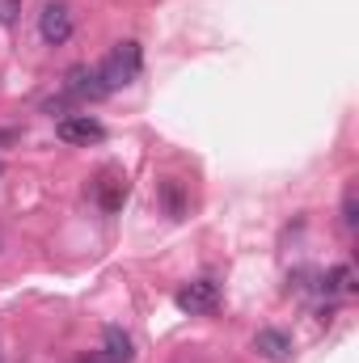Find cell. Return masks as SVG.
Instances as JSON below:
<instances>
[{"mask_svg": "<svg viewBox=\"0 0 359 363\" xmlns=\"http://www.w3.org/2000/svg\"><path fill=\"white\" fill-rule=\"evenodd\" d=\"M140 43H118L101 64H97V77H101V85H106V93H114V89H123V85H131L136 77H140Z\"/></svg>", "mask_w": 359, "mask_h": 363, "instance_id": "cell-1", "label": "cell"}, {"mask_svg": "<svg viewBox=\"0 0 359 363\" xmlns=\"http://www.w3.org/2000/svg\"><path fill=\"white\" fill-rule=\"evenodd\" d=\"M72 9L64 4V0H47L43 4V13H38V34H43V43H51V47H64L68 38H72Z\"/></svg>", "mask_w": 359, "mask_h": 363, "instance_id": "cell-2", "label": "cell"}, {"mask_svg": "<svg viewBox=\"0 0 359 363\" xmlns=\"http://www.w3.org/2000/svg\"><path fill=\"white\" fill-rule=\"evenodd\" d=\"M174 300H178L182 313H190V317H207V313L220 308V287H216L211 279H194V283L182 287Z\"/></svg>", "mask_w": 359, "mask_h": 363, "instance_id": "cell-3", "label": "cell"}, {"mask_svg": "<svg viewBox=\"0 0 359 363\" xmlns=\"http://www.w3.org/2000/svg\"><path fill=\"white\" fill-rule=\"evenodd\" d=\"M64 97L68 101H101L106 97V85H101V77H97V68L89 64H77V68H68L64 72Z\"/></svg>", "mask_w": 359, "mask_h": 363, "instance_id": "cell-4", "label": "cell"}, {"mask_svg": "<svg viewBox=\"0 0 359 363\" xmlns=\"http://www.w3.org/2000/svg\"><path fill=\"white\" fill-rule=\"evenodd\" d=\"M55 135L64 140V144H101L106 140V127L97 123V118H89V114H68V118H60L55 123Z\"/></svg>", "mask_w": 359, "mask_h": 363, "instance_id": "cell-5", "label": "cell"}, {"mask_svg": "<svg viewBox=\"0 0 359 363\" xmlns=\"http://www.w3.org/2000/svg\"><path fill=\"white\" fill-rule=\"evenodd\" d=\"M131 359H136L131 334L118 330V325H106V330H101V347L93 351V363H131Z\"/></svg>", "mask_w": 359, "mask_h": 363, "instance_id": "cell-6", "label": "cell"}, {"mask_svg": "<svg viewBox=\"0 0 359 363\" xmlns=\"http://www.w3.org/2000/svg\"><path fill=\"white\" fill-rule=\"evenodd\" d=\"M254 351L267 363H287L292 359V338L283 330H258L254 334Z\"/></svg>", "mask_w": 359, "mask_h": 363, "instance_id": "cell-7", "label": "cell"}, {"mask_svg": "<svg viewBox=\"0 0 359 363\" xmlns=\"http://www.w3.org/2000/svg\"><path fill=\"white\" fill-rule=\"evenodd\" d=\"M93 194H97V203H101L106 211H118L123 199H127V178H118L114 169H106L101 178L93 182Z\"/></svg>", "mask_w": 359, "mask_h": 363, "instance_id": "cell-8", "label": "cell"}, {"mask_svg": "<svg viewBox=\"0 0 359 363\" xmlns=\"http://www.w3.org/2000/svg\"><path fill=\"white\" fill-rule=\"evenodd\" d=\"M161 203H165V211H170L174 220H182V216H186V194H182V182L178 178H165V182H161Z\"/></svg>", "mask_w": 359, "mask_h": 363, "instance_id": "cell-9", "label": "cell"}, {"mask_svg": "<svg viewBox=\"0 0 359 363\" xmlns=\"http://www.w3.org/2000/svg\"><path fill=\"white\" fill-rule=\"evenodd\" d=\"M321 287L330 296H347V291H355V274H351V267H334V271L321 279Z\"/></svg>", "mask_w": 359, "mask_h": 363, "instance_id": "cell-10", "label": "cell"}, {"mask_svg": "<svg viewBox=\"0 0 359 363\" xmlns=\"http://www.w3.org/2000/svg\"><path fill=\"white\" fill-rule=\"evenodd\" d=\"M21 13V0H0V26H9Z\"/></svg>", "mask_w": 359, "mask_h": 363, "instance_id": "cell-11", "label": "cell"}, {"mask_svg": "<svg viewBox=\"0 0 359 363\" xmlns=\"http://www.w3.org/2000/svg\"><path fill=\"white\" fill-rule=\"evenodd\" d=\"M343 224L355 228V190H347V203H343Z\"/></svg>", "mask_w": 359, "mask_h": 363, "instance_id": "cell-12", "label": "cell"}]
</instances>
